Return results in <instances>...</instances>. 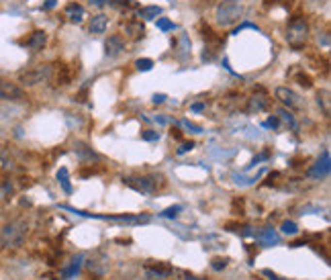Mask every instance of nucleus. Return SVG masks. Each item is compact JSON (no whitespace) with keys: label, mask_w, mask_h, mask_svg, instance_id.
Returning <instances> with one entry per match:
<instances>
[{"label":"nucleus","mask_w":331,"mask_h":280,"mask_svg":"<svg viewBox=\"0 0 331 280\" xmlns=\"http://www.w3.org/2000/svg\"><path fill=\"white\" fill-rule=\"evenodd\" d=\"M192 149H194V141H182L180 147L176 149V154L182 156V154H186V152H192Z\"/></svg>","instance_id":"c756f323"},{"label":"nucleus","mask_w":331,"mask_h":280,"mask_svg":"<svg viewBox=\"0 0 331 280\" xmlns=\"http://www.w3.org/2000/svg\"><path fill=\"white\" fill-rule=\"evenodd\" d=\"M162 6H143L139 8V17L143 18V21H153V18L162 17Z\"/></svg>","instance_id":"aec40b11"},{"label":"nucleus","mask_w":331,"mask_h":280,"mask_svg":"<svg viewBox=\"0 0 331 280\" xmlns=\"http://www.w3.org/2000/svg\"><path fill=\"white\" fill-rule=\"evenodd\" d=\"M155 25H158L160 31H174V29H176V25H174L172 21H168L166 17H158V21H155Z\"/></svg>","instance_id":"a878e982"},{"label":"nucleus","mask_w":331,"mask_h":280,"mask_svg":"<svg viewBox=\"0 0 331 280\" xmlns=\"http://www.w3.org/2000/svg\"><path fill=\"white\" fill-rule=\"evenodd\" d=\"M143 274L145 278L151 280H166L168 276L174 274V268L168 262H160V260H148L143 266Z\"/></svg>","instance_id":"1a4fd4ad"},{"label":"nucleus","mask_w":331,"mask_h":280,"mask_svg":"<svg viewBox=\"0 0 331 280\" xmlns=\"http://www.w3.org/2000/svg\"><path fill=\"white\" fill-rule=\"evenodd\" d=\"M317 98H319V105L323 103V113H325V117H327V115H329V92H327V90H323V92L317 94Z\"/></svg>","instance_id":"cd10ccee"},{"label":"nucleus","mask_w":331,"mask_h":280,"mask_svg":"<svg viewBox=\"0 0 331 280\" xmlns=\"http://www.w3.org/2000/svg\"><path fill=\"white\" fill-rule=\"evenodd\" d=\"M53 74V66L51 64H39L33 68H25L18 72V82L23 86H37L41 82H50Z\"/></svg>","instance_id":"39448f33"},{"label":"nucleus","mask_w":331,"mask_h":280,"mask_svg":"<svg viewBox=\"0 0 331 280\" xmlns=\"http://www.w3.org/2000/svg\"><path fill=\"white\" fill-rule=\"evenodd\" d=\"M141 139H143V141H158L160 133L158 131H151V129H145V131H141Z\"/></svg>","instance_id":"c85d7f7f"},{"label":"nucleus","mask_w":331,"mask_h":280,"mask_svg":"<svg viewBox=\"0 0 331 280\" xmlns=\"http://www.w3.org/2000/svg\"><path fill=\"white\" fill-rule=\"evenodd\" d=\"M53 6H55V0H47V2L43 4L45 11H50V8H53Z\"/></svg>","instance_id":"58836bf2"},{"label":"nucleus","mask_w":331,"mask_h":280,"mask_svg":"<svg viewBox=\"0 0 331 280\" xmlns=\"http://www.w3.org/2000/svg\"><path fill=\"white\" fill-rule=\"evenodd\" d=\"M88 2L92 6H106V4H109V0H88Z\"/></svg>","instance_id":"c9c22d12"},{"label":"nucleus","mask_w":331,"mask_h":280,"mask_svg":"<svg viewBox=\"0 0 331 280\" xmlns=\"http://www.w3.org/2000/svg\"><path fill=\"white\" fill-rule=\"evenodd\" d=\"M329 172H331V159H329V149H325L323 156L307 170V176L313 180H323L329 176Z\"/></svg>","instance_id":"9d476101"},{"label":"nucleus","mask_w":331,"mask_h":280,"mask_svg":"<svg viewBox=\"0 0 331 280\" xmlns=\"http://www.w3.org/2000/svg\"><path fill=\"white\" fill-rule=\"evenodd\" d=\"M278 119H280V121H284V123H288L290 127L297 125L295 123V117H293V113H290L288 108H278Z\"/></svg>","instance_id":"b1692460"},{"label":"nucleus","mask_w":331,"mask_h":280,"mask_svg":"<svg viewBox=\"0 0 331 280\" xmlns=\"http://www.w3.org/2000/svg\"><path fill=\"white\" fill-rule=\"evenodd\" d=\"M29 237V223L25 219H13L0 229V247L4 249H18L25 245Z\"/></svg>","instance_id":"f257e3e1"},{"label":"nucleus","mask_w":331,"mask_h":280,"mask_svg":"<svg viewBox=\"0 0 331 280\" xmlns=\"http://www.w3.org/2000/svg\"><path fill=\"white\" fill-rule=\"evenodd\" d=\"M151 101H153V105H162L166 101V94H153Z\"/></svg>","instance_id":"f704fd0d"},{"label":"nucleus","mask_w":331,"mask_h":280,"mask_svg":"<svg viewBox=\"0 0 331 280\" xmlns=\"http://www.w3.org/2000/svg\"><path fill=\"white\" fill-rule=\"evenodd\" d=\"M268 106H270V101H268V98H264V96H254V98H249V101H248V111L249 113L266 111Z\"/></svg>","instance_id":"6ab92c4d"},{"label":"nucleus","mask_w":331,"mask_h":280,"mask_svg":"<svg viewBox=\"0 0 331 280\" xmlns=\"http://www.w3.org/2000/svg\"><path fill=\"white\" fill-rule=\"evenodd\" d=\"M243 17L241 0H221L215 8V18L221 27H233Z\"/></svg>","instance_id":"20e7f679"},{"label":"nucleus","mask_w":331,"mask_h":280,"mask_svg":"<svg viewBox=\"0 0 331 280\" xmlns=\"http://www.w3.org/2000/svg\"><path fill=\"white\" fill-rule=\"evenodd\" d=\"M309 33H311L309 21L303 15H295L286 25V43L293 47L295 52H300V49H305V45L309 41Z\"/></svg>","instance_id":"7ed1b4c3"},{"label":"nucleus","mask_w":331,"mask_h":280,"mask_svg":"<svg viewBox=\"0 0 331 280\" xmlns=\"http://www.w3.org/2000/svg\"><path fill=\"white\" fill-rule=\"evenodd\" d=\"M82 268L86 270V276H88V280H100V278H104L106 274H109L111 260L106 258L104 254L96 252L90 258H84V266Z\"/></svg>","instance_id":"423d86ee"},{"label":"nucleus","mask_w":331,"mask_h":280,"mask_svg":"<svg viewBox=\"0 0 331 280\" xmlns=\"http://www.w3.org/2000/svg\"><path fill=\"white\" fill-rule=\"evenodd\" d=\"M297 80H298V84L303 86V88H311V86H313V80H311L307 74H298Z\"/></svg>","instance_id":"7c9ffc66"},{"label":"nucleus","mask_w":331,"mask_h":280,"mask_svg":"<svg viewBox=\"0 0 331 280\" xmlns=\"http://www.w3.org/2000/svg\"><path fill=\"white\" fill-rule=\"evenodd\" d=\"M125 52V39L121 35H111L104 41V55L106 57H116Z\"/></svg>","instance_id":"ddd939ff"},{"label":"nucleus","mask_w":331,"mask_h":280,"mask_svg":"<svg viewBox=\"0 0 331 280\" xmlns=\"http://www.w3.org/2000/svg\"><path fill=\"white\" fill-rule=\"evenodd\" d=\"M280 231L284 233V235H297L298 233V225L295 221H282Z\"/></svg>","instance_id":"412c9836"},{"label":"nucleus","mask_w":331,"mask_h":280,"mask_svg":"<svg viewBox=\"0 0 331 280\" xmlns=\"http://www.w3.org/2000/svg\"><path fill=\"white\" fill-rule=\"evenodd\" d=\"M262 274H264V276H268L270 280H280V278H278L274 272H272V270H262Z\"/></svg>","instance_id":"e433bc0d"},{"label":"nucleus","mask_w":331,"mask_h":280,"mask_svg":"<svg viewBox=\"0 0 331 280\" xmlns=\"http://www.w3.org/2000/svg\"><path fill=\"white\" fill-rule=\"evenodd\" d=\"M254 235L258 237V242H260L262 245H276V244L280 242V235L276 233V229H272V227L260 229V231L254 233Z\"/></svg>","instance_id":"f3484780"},{"label":"nucleus","mask_w":331,"mask_h":280,"mask_svg":"<svg viewBox=\"0 0 331 280\" xmlns=\"http://www.w3.org/2000/svg\"><path fill=\"white\" fill-rule=\"evenodd\" d=\"M190 111H192V113H200V111H204V103H194V105H190Z\"/></svg>","instance_id":"72a5a7b5"},{"label":"nucleus","mask_w":331,"mask_h":280,"mask_svg":"<svg viewBox=\"0 0 331 280\" xmlns=\"http://www.w3.org/2000/svg\"><path fill=\"white\" fill-rule=\"evenodd\" d=\"M182 276H184V280H207V278H199V276H194V274H190V272H182Z\"/></svg>","instance_id":"4c0bfd02"},{"label":"nucleus","mask_w":331,"mask_h":280,"mask_svg":"<svg viewBox=\"0 0 331 280\" xmlns=\"http://www.w3.org/2000/svg\"><path fill=\"white\" fill-rule=\"evenodd\" d=\"M21 43L25 49H29V52H33V53H37V52H41V49L47 45V33L45 31H41V29H37V31H31L25 39H21Z\"/></svg>","instance_id":"9b49d317"},{"label":"nucleus","mask_w":331,"mask_h":280,"mask_svg":"<svg viewBox=\"0 0 331 280\" xmlns=\"http://www.w3.org/2000/svg\"><path fill=\"white\" fill-rule=\"evenodd\" d=\"M74 154H76V158L80 159L82 164H92V162H99V159H100V156L96 154L92 147H88L86 143H80V141L74 145Z\"/></svg>","instance_id":"4468645a"},{"label":"nucleus","mask_w":331,"mask_h":280,"mask_svg":"<svg viewBox=\"0 0 331 280\" xmlns=\"http://www.w3.org/2000/svg\"><path fill=\"white\" fill-rule=\"evenodd\" d=\"M27 98L29 96L23 90V86H18L17 82H11V80H6V78H0V101L23 103Z\"/></svg>","instance_id":"6e6552de"},{"label":"nucleus","mask_w":331,"mask_h":280,"mask_svg":"<svg viewBox=\"0 0 331 280\" xmlns=\"http://www.w3.org/2000/svg\"><path fill=\"white\" fill-rule=\"evenodd\" d=\"M123 33L127 39H131V41H137V39H141L145 35V27L143 23L139 21V18H129V21H123Z\"/></svg>","instance_id":"f8f14e48"},{"label":"nucleus","mask_w":331,"mask_h":280,"mask_svg":"<svg viewBox=\"0 0 331 280\" xmlns=\"http://www.w3.org/2000/svg\"><path fill=\"white\" fill-rule=\"evenodd\" d=\"M13 191V186H11V182H0V198L2 196H6L8 192Z\"/></svg>","instance_id":"2f4dec72"},{"label":"nucleus","mask_w":331,"mask_h":280,"mask_svg":"<svg viewBox=\"0 0 331 280\" xmlns=\"http://www.w3.org/2000/svg\"><path fill=\"white\" fill-rule=\"evenodd\" d=\"M123 184L139 194H155L166 186V178L162 174H131L123 178Z\"/></svg>","instance_id":"f03ea898"},{"label":"nucleus","mask_w":331,"mask_h":280,"mask_svg":"<svg viewBox=\"0 0 331 280\" xmlns=\"http://www.w3.org/2000/svg\"><path fill=\"white\" fill-rule=\"evenodd\" d=\"M84 254H78V256H74L72 258V262L67 264L66 268H62V272H60V276L64 278V280H70V278H74V276H78L80 274V270H82V266H84Z\"/></svg>","instance_id":"2eb2a0df"},{"label":"nucleus","mask_w":331,"mask_h":280,"mask_svg":"<svg viewBox=\"0 0 331 280\" xmlns=\"http://www.w3.org/2000/svg\"><path fill=\"white\" fill-rule=\"evenodd\" d=\"M274 96H276V101L282 106L288 108V111H303V108H305V101H303V98H300L295 92V90H290L286 86H278L274 90Z\"/></svg>","instance_id":"0eeeda50"},{"label":"nucleus","mask_w":331,"mask_h":280,"mask_svg":"<svg viewBox=\"0 0 331 280\" xmlns=\"http://www.w3.org/2000/svg\"><path fill=\"white\" fill-rule=\"evenodd\" d=\"M64 17L67 18V21H72V23H82L84 21V17H86V11H84V6L82 4H78V2H70L66 8H64Z\"/></svg>","instance_id":"dca6fc26"},{"label":"nucleus","mask_w":331,"mask_h":280,"mask_svg":"<svg viewBox=\"0 0 331 280\" xmlns=\"http://www.w3.org/2000/svg\"><path fill=\"white\" fill-rule=\"evenodd\" d=\"M278 125H280V119L278 117H270L268 123H266V127H272V129H278Z\"/></svg>","instance_id":"473e14b6"},{"label":"nucleus","mask_w":331,"mask_h":280,"mask_svg":"<svg viewBox=\"0 0 331 280\" xmlns=\"http://www.w3.org/2000/svg\"><path fill=\"white\" fill-rule=\"evenodd\" d=\"M135 68H137L139 72H149V70L153 68V59L141 57V59H137V62H135Z\"/></svg>","instance_id":"393cba45"},{"label":"nucleus","mask_w":331,"mask_h":280,"mask_svg":"<svg viewBox=\"0 0 331 280\" xmlns=\"http://www.w3.org/2000/svg\"><path fill=\"white\" fill-rule=\"evenodd\" d=\"M172 137L180 139V137H182V131H180V129H172Z\"/></svg>","instance_id":"ea45409f"},{"label":"nucleus","mask_w":331,"mask_h":280,"mask_svg":"<svg viewBox=\"0 0 331 280\" xmlns=\"http://www.w3.org/2000/svg\"><path fill=\"white\" fill-rule=\"evenodd\" d=\"M106 27H109V17L100 13V15H94V17L90 18L88 31H90L92 35H102V33L106 31Z\"/></svg>","instance_id":"a211bd4d"},{"label":"nucleus","mask_w":331,"mask_h":280,"mask_svg":"<svg viewBox=\"0 0 331 280\" xmlns=\"http://www.w3.org/2000/svg\"><path fill=\"white\" fill-rule=\"evenodd\" d=\"M57 180L62 182L66 192H72V184H70V180H67V168H60V172H57Z\"/></svg>","instance_id":"4be33fe9"},{"label":"nucleus","mask_w":331,"mask_h":280,"mask_svg":"<svg viewBox=\"0 0 331 280\" xmlns=\"http://www.w3.org/2000/svg\"><path fill=\"white\" fill-rule=\"evenodd\" d=\"M180 211H182V207L180 205H174V207H168L166 211H162L160 217H164V219H176Z\"/></svg>","instance_id":"bb28decb"},{"label":"nucleus","mask_w":331,"mask_h":280,"mask_svg":"<svg viewBox=\"0 0 331 280\" xmlns=\"http://www.w3.org/2000/svg\"><path fill=\"white\" fill-rule=\"evenodd\" d=\"M227 266H229V260H227V258H219V256H217V258L211 260V268L215 270V272H221V270H225Z\"/></svg>","instance_id":"5701e85b"}]
</instances>
